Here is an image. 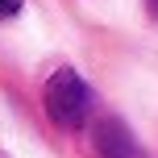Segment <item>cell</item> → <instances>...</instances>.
I'll list each match as a JSON object with an SVG mask.
<instances>
[{
  "label": "cell",
  "mask_w": 158,
  "mask_h": 158,
  "mask_svg": "<svg viewBox=\"0 0 158 158\" xmlns=\"http://www.w3.org/2000/svg\"><path fill=\"white\" fill-rule=\"evenodd\" d=\"M17 8H21V0H0V17H13Z\"/></svg>",
  "instance_id": "cell-3"
},
{
  "label": "cell",
  "mask_w": 158,
  "mask_h": 158,
  "mask_svg": "<svg viewBox=\"0 0 158 158\" xmlns=\"http://www.w3.org/2000/svg\"><path fill=\"white\" fill-rule=\"evenodd\" d=\"M42 96H46V112H50V121H54L58 129H79L87 121L92 92H87V83L71 71V67H63V71L50 75Z\"/></svg>",
  "instance_id": "cell-1"
},
{
  "label": "cell",
  "mask_w": 158,
  "mask_h": 158,
  "mask_svg": "<svg viewBox=\"0 0 158 158\" xmlns=\"http://www.w3.org/2000/svg\"><path fill=\"white\" fill-rule=\"evenodd\" d=\"M96 146H100L104 158H137V142H133V133H129L121 121H108V117L96 125Z\"/></svg>",
  "instance_id": "cell-2"
},
{
  "label": "cell",
  "mask_w": 158,
  "mask_h": 158,
  "mask_svg": "<svg viewBox=\"0 0 158 158\" xmlns=\"http://www.w3.org/2000/svg\"><path fill=\"white\" fill-rule=\"evenodd\" d=\"M150 13H154V17H158V0H150Z\"/></svg>",
  "instance_id": "cell-4"
}]
</instances>
